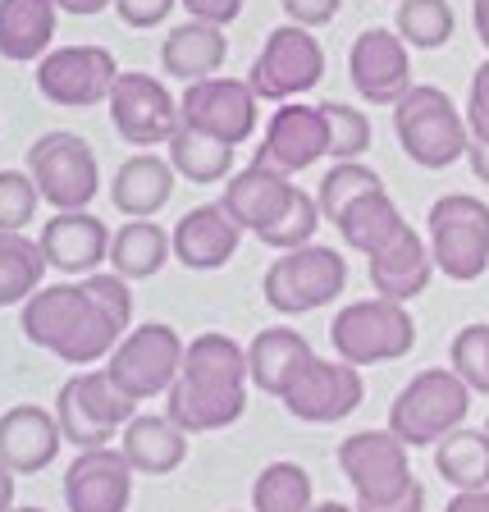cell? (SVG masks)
Wrapping results in <instances>:
<instances>
[{
	"instance_id": "obj_10",
	"label": "cell",
	"mask_w": 489,
	"mask_h": 512,
	"mask_svg": "<svg viewBox=\"0 0 489 512\" xmlns=\"http://www.w3.org/2000/svg\"><path fill=\"white\" fill-rule=\"evenodd\" d=\"M183 348L174 325H138L119 339V348L106 357V375L119 384V394H128L133 403H147V398L170 394V384L183 371Z\"/></svg>"
},
{
	"instance_id": "obj_21",
	"label": "cell",
	"mask_w": 489,
	"mask_h": 512,
	"mask_svg": "<svg viewBox=\"0 0 489 512\" xmlns=\"http://www.w3.org/2000/svg\"><path fill=\"white\" fill-rule=\"evenodd\" d=\"M366 275H371L375 298L389 302H412L421 298L435 279V256H430V243L416 234L412 224H403L389 243L375 256H366Z\"/></svg>"
},
{
	"instance_id": "obj_31",
	"label": "cell",
	"mask_w": 489,
	"mask_h": 512,
	"mask_svg": "<svg viewBox=\"0 0 489 512\" xmlns=\"http://www.w3.org/2000/svg\"><path fill=\"white\" fill-rule=\"evenodd\" d=\"M403 224L407 220H403V211H398V202L384 188H375V192H366V197H357V202L334 220V229L343 234V243H348L352 252L375 256Z\"/></svg>"
},
{
	"instance_id": "obj_18",
	"label": "cell",
	"mask_w": 489,
	"mask_h": 512,
	"mask_svg": "<svg viewBox=\"0 0 489 512\" xmlns=\"http://www.w3.org/2000/svg\"><path fill=\"white\" fill-rule=\"evenodd\" d=\"M320 156H330V124H325V110L302 106V101H284V106L270 115L266 138L256 147L252 165L293 179V174L311 170Z\"/></svg>"
},
{
	"instance_id": "obj_1",
	"label": "cell",
	"mask_w": 489,
	"mask_h": 512,
	"mask_svg": "<svg viewBox=\"0 0 489 512\" xmlns=\"http://www.w3.org/2000/svg\"><path fill=\"white\" fill-rule=\"evenodd\" d=\"M247 348L220 330H206L183 348V371L165 394V416L188 435L229 430L247 412Z\"/></svg>"
},
{
	"instance_id": "obj_22",
	"label": "cell",
	"mask_w": 489,
	"mask_h": 512,
	"mask_svg": "<svg viewBox=\"0 0 489 512\" xmlns=\"http://www.w3.org/2000/svg\"><path fill=\"white\" fill-rule=\"evenodd\" d=\"M64 444V430L55 412L37 403H19L10 412H0V467H10L14 476H37L55 462Z\"/></svg>"
},
{
	"instance_id": "obj_27",
	"label": "cell",
	"mask_w": 489,
	"mask_h": 512,
	"mask_svg": "<svg viewBox=\"0 0 489 512\" xmlns=\"http://www.w3.org/2000/svg\"><path fill=\"white\" fill-rule=\"evenodd\" d=\"M119 453L138 476H170L188 458V430L174 426L170 416H133L119 435Z\"/></svg>"
},
{
	"instance_id": "obj_50",
	"label": "cell",
	"mask_w": 489,
	"mask_h": 512,
	"mask_svg": "<svg viewBox=\"0 0 489 512\" xmlns=\"http://www.w3.org/2000/svg\"><path fill=\"white\" fill-rule=\"evenodd\" d=\"M60 5V14H78V19H92V14H101L106 5H115V0H55Z\"/></svg>"
},
{
	"instance_id": "obj_42",
	"label": "cell",
	"mask_w": 489,
	"mask_h": 512,
	"mask_svg": "<svg viewBox=\"0 0 489 512\" xmlns=\"http://www.w3.org/2000/svg\"><path fill=\"white\" fill-rule=\"evenodd\" d=\"M78 284L87 288V298L106 311L119 330L124 334L133 330V288H128L124 275H115V270H92V275H83Z\"/></svg>"
},
{
	"instance_id": "obj_51",
	"label": "cell",
	"mask_w": 489,
	"mask_h": 512,
	"mask_svg": "<svg viewBox=\"0 0 489 512\" xmlns=\"http://www.w3.org/2000/svg\"><path fill=\"white\" fill-rule=\"evenodd\" d=\"M471 23H476L480 46L489 51V0H471Z\"/></svg>"
},
{
	"instance_id": "obj_53",
	"label": "cell",
	"mask_w": 489,
	"mask_h": 512,
	"mask_svg": "<svg viewBox=\"0 0 489 512\" xmlns=\"http://www.w3.org/2000/svg\"><path fill=\"white\" fill-rule=\"evenodd\" d=\"M311 512H357V508H348V503H339V499H325V503H316Z\"/></svg>"
},
{
	"instance_id": "obj_16",
	"label": "cell",
	"mask_w": 489,
	"mask_h": 512,
	"mask_svg": "<svg viewBox=\"0 0 489 512\" xmlns=\"http://www.w3.org/2000/svg\"><path fill=\"white\" fill-rule=\"evenodd\" d=\"M362 398H366L362 366H348V362H339V357H334V362L311 357L298 380L284 389L279 403L288 407V416H298L307 426H334V421L357 412Z\"/></svg>"
},
{
	"instance_id": "obj_25",
	"label": "cell",
	"mask_w": 489,
	"mask_h": 512,
	"mask_svg": "<svg viewBox=\"0 0 489 512\" xmlns=\"http://www.w3.org/2000/svg\"><path fill=\"white\" fill-rule=\"evenodd\" d=\"M174 179H179V170L170 165V156L138 151V156H128L115 170V179H110V202H115V211L128 215V220H151V215H160L165 202L174 197Z\"/></svg>"
},
{
	"instance_id": "obj_29",
	"label": "cell",
	"mask_w": 489,
	"mask_h": 512,
	"mask_svg": "<svg viewBox=\"0 0 489 512\" xmlns=\"http://www.w3.org/2000/svg\"><path fill=\"white\" fill-rule=\"evenodd\" d=\"M55 0H0V55L14 64L55 51Z\"/></svg>"
},
{
	"instance_id": "obj_40",
	"label": "cell",
	"mask_w": 489,
	"mask_h": 512,
	"mask_svg": "<svg viewBox=\"0 0 489 512\" xmlns=\"http://www.w3.org/2000/svg\"><path fill=\"white\" fill-rule=\"evenodd\" d=\"M448 366L467 380L471 394H489V325H462L448 343Z\"/></svg>"
},
{
	"instance_id": "obj_12",
	"label": "cell",
	"mask_w": 489,
	"mask_h": 512,
	"mask_svg": "<svg viewBox=\"0 0 489 512\" xmlns=\"http://www.w3.org/2000/svg\"><path fill=\"white\" fill-rule=\"evenodd\" d=\"M119 74L124 69L106 46H55L37 60V92L60 110H87L110 101Z\"/></svg>"
},
{
	"instance_id": "obj_43",
	"label": "cell",
	"mask_w": 489,
	"mask_h": 512,
	"mask_svg": "<svg viewBox=\"0 0 489 512\" xmlns=\"http://www.w3.org/2000/svg\"><path fill=\"white\" fill-rule=\"evenodd\" d=\"M467 128L476 142H489V60L471 74V92H467Z\"/></svg>"
},
{
	"instance_id": "obj_19",
	"label": "cell",
	"mask_w": 489,
	"mask_h": 512,
	"mask_svg": "<svg viewBox=\"0 0 489 512\" xmlns=\"http://www.w3.org/2000/svg\"><path fill=\"white\" fill-rule=\"evenodd\" d=\"M133 462L119 448H87L64 471V508L69 512H128L133 503Z\"/></svg>"
},
{
	"instance_id": "obj_15",
	"label": "cell",
	"mask_w": 489,
	"mask_h": 512,
	"mask_svg": "<svg viewBox=\"0 0 489 512\" xmlns=\"http://www.w3.org/2000/svg\"><path fill=\"white\" fill-rule=\"evenodd\" d=\"M106 106H110V124H115V133L128 147H165L183 124L170 87L151 74H138V69L119 74Z\"/></svg>"
},
{
	"instance_id": "obj_48",
	"label": "cell",
	"mask_w": 489,
	"mask_h": 512,
	"mask_svg": "<svg viewBox=\"0 0 489 512\" xmlns=\"http://www.w3.org/2000/svg\"><path fill=\"white\" fill-rule=\"evenodd\" d=\"M444 512H489V490H458Z\"/></svg>"
},
{
	"instance_id": "obj_39",
	"label": "cell",
	"mask_w": 489,
	"mask_h": 512,
	"mask_svg": "<svg viewBox=\"0 0 489 512\" xmlns=\"http://www.w3.org/2000/svg\"><path fill=\"white\" fill-rule=\"evenodd\" d=\"M325 110V124H330V156L334 160H362L371 151L375 128L366 119V110L343 106V101H320Z\"/></svg>"
},
{
	"instance_id": "obj_41",
	"label": "cell",
	"mask_w": 489,
	"mask_h": 512,
	"mask_svg": "<svg viewBox=\"0 0 489 512\" xmlns=\"http://www.w3.org/2000/svg\"><path fill=\"white\" fill-rule=\"evenodd\" d=\"M42 192L28 170H0V234H23L37 220Z\"/></svg>"
},
{
	"instance_id": "obj_46",
	"label": "cell",
	"mask_w": 489,
	"mask_h": 512,
	"mask_svg": "<svg viewBox=\"0 0 489 512\" xmlns=\"http://www.w3.org/2000/svg\"><path fill=\"white\" fill-rule=\"evenodd\" d=\"M183 10L192 14V19H202V23H215V28H229V23L243 14L247 0H179Z\"/></svg>"
},
{
	"instance_id": "obj_3",
	"label": "cell",
	"mask_w": 489,
	"mask_h": 512,
	"mask_svg": "<svg viewBox=\"0 0 489 512\" xmlns=\"http://www.w3.org/2000/svg\"><path fill=\"white\" fill-rule=\"evenodd\" d=\"M394 133L398 147L407 151V160L421 165V170H448V165L467 160L471 147L467 115L444 87L430 83H416L394 106Z\"/></svg>"
},
{
	"instance_id": "obj_32",
	"label": "cell",
	"mask_w": 489,
	"mask_h": 512,
	"mask_svg": "<svg viewBox=\"0 0 489 512\" xmlns=\"http://www.w3.org/2000/svg\"><path fill=\"white\" fill-rule=\"evenodd\" d=\"M165 156H170V165L179 170V179H188V183H224L234 174V147H229V142L206 138V133L183 128V124H179V133L165 142Z\"/></svg>"
},
{
	"instance_id": "obj_7",
	"label": "cell",
	"mask_w": 489,
	"mask_h": 512,
	"mask_svg": "<svg viewBox=\"0 0 489 512\" xmlns=\"http://www.w3.org/2000/svg\"><path fill=\"white\" fill-rule=\"evenodd\" d=\"M435 270L458 284H471L489 270V202L471 192H448L426 215Z\"/></svg>"
},
{
	"instance_id": "obj_6",
	"label": "cell",
	"mask_w": 489,
	"mask_h": 512,
	"mask_svg": "<svg viewBox=\"0 0 489 512\" xmlns=\"http://www.w3.org/2000/svg\"><path fill=\"white\" fill-rule=\"evenodd\" d=\"M334 357L348 366H380L398 362L416 348V320L407 311V302L389 298H362L334 316L330 325Z\"/></svg>"
},
{
	"instance_id": "obj_11",
	"label": "cell",
	"mask_w": 489,
	"mask_h": 512,
	"mask_svg": "<svg viewBox=\"0 0 489 512\" xmlns=\"http://www.w3.org/2000/svg\"><path fill=\"white\" fill-rule=\"evenodd\" d=\"M325 78V46L311 28L298 23H279L266 32V46L256 51L247 83L261 101H293V96L311 92Z\"/></svg>"
},
{
	"instance_id": "obj_49",
	"label": "cell",
	"mask_w": 489,
	"mask_h": 512,
	"mask_svg": "<svg viewBox=\"0 0 489 512\" xmlns=\"http://www.w3.org/2000/svg\"><path fill=\"white\" fill-rule=\"evenodd\" d=\"M467 165H471V174H476L480 183H489V142H476V138H471V147H467Z\"/></svg>"
},
{
	"instance_id": "obj_28",
	"label": "cell",
	"mask_w": 489,
	"mask_h": 512,
	"mask_svg": "<svg viewBox=\"0 0 489 512\" xmlns=\"http://www.w3.org/2000/svg\"><path fill=\"white\" fill-rule=\"evenodd\" d=\"M316 352L302 339L298 330L288 325H275V330H261L252 343H247V371H252V384L270 398H284V389L302 375V366L311 362Z\"/></svg>"
},
{
	"instance_id": "obj_4",
	"label": "cell",
	"mask_w": 489,
	"mask_h": 512,
	"mask_svg": "<svg viewBox=\"0 0 489 512\" xmlns=\"http://www.w3.org/2000/svg\"><path fill=\"white\" fill-rule=\"evenodd\" d=\"M471 389L453 366H430L403 384V394L389 403V430L407 448H435L453 430L467 426Z\"/></svg>"
},
{
	"instance_id": "obj_37",
	"label": "cell",
	"mask_w": 489,
	"mask_h": 512,
	"mask_svg": "<svg viewBox=\"0 0 489 512\" xmlns=\"http://www.w3.org/2000/svg\"><path fill=\"white\" fill-rule=\"evenodd\" d=\"M375 188H384V179L366 160H334V170L320 179L316 202H320V211H325V220L334 224L357 197H366V192H375Z\"/></svg>"
},
{
	"instance_id": "obj_52",
	"label": "cell",
	"mask_w": 489,
	"mask_h": 512,
	"mask_svg": "<svg viewBox=\"0 0 489 512\" xmlns=\"http://www.w3.org/2000/svg\"><path fill=\"white\" fill-rule=\"evenodd\" d=\"M19 503H14V471L0 467V512H14Z\"/></svg>"
},
{
	"instance_id": "obj_24",
	"label": "cell",
	"mask_w": 489,
	"mask_h": 512,
	"mask_svg": "<svg viewBox=\"0 0 489 512\" xmlns=\"http://www.w3.org/2000/svg\"><path fill=\"white\" fill-rule=\"evenodd\" d=\"M293 192H298V183H288L284 174L261 170V165H247V170H238V174H229V179H224L220 206L234 215L243 234L261 238L270 224L288 211Z\"/></svg>"
},
{
	"instance_id": "obj_44",
	"label": "cell",
	"mask_w": 489,
	"mask_h": 512,
	"mask_svg": "<svg viewBox=\"0 0 489 512\" xmlns=\"http://www.w3.org/2000/svg\"><path fill=\"white\" fill-rule=\"evenodd\" d=\"M179 0H115V14L124 28H160L174 14Z\"/></svg>"
},
{
	"instance_id": "obj_2",
	"label": "cell",
	"mask_w": 489,
	"mask_h": 512,
	"mask_svg": "<svg viewBox=\"0 0 489 512\" xmlns=\"http://www.w3.org/2000/svg\"><path fill=\"white\" fill-rule=\"evenodd\" d=\"M19 330L28 343L55 352L69 366H92L119 348L124 330L87 298L83 284H46L19 311Z\"/></svg>"
},
{
	"instance_id": "obj_17",
	"label": "cell",
	"mask_w": 489,
	"mask_h": 512,
	"mask_svg": "<svg viewBox=\"0 0 489 512\" xmlns=\"http://www.w3.org/2000/svg\"><path fill=\"white\" fill-rule=\"evenodd\" d=\"M412 46L394 28H366L348 51V78L366 106L394 110L412 92Z\"/></svg>"
},
{
	"instance_id": "obj_14",
	"label": "cell",
	"mask_w": 489,
	"mask_h": 512,
	"mask_svg": "<svg viewBox=\"0 0 489 512\" xmlns=\"http://www.w3.org/2000/svg\"><path fill=\"white\" fill-rule=\"evenodd\" d=\"M412 448L394 430H357L339 444V471L348 476L357 503H384L412 485Z\"/></svg>"
},
{
	"instance_id": "obj_38",
	"label": "cell",
	"mask_w": 489,
	"mask_h": 512,
	"mask_svg": "<svg viewBox=\"0 0 489 512\" xmlns=\"http://www.w3.org/2000/svg\"><path fill=\"white\" fill-rule=\"evenodd\" d=\"M320 220H325L320 202L311 197L307 188H298V192H293V202H288V211L279 215L275 224H270L266 234H261V243L275 247V252H293V247H307V243H316Z\"/></svg>"
},
{
	"instance_id": "obj_23",
	"label": "cell",
	"mask_w": 489,
	"mask_h": 512,
	"mask_svg": "<svg viewBox=\"0 0 489 512\" xmlns=\"http://www.w3.org/2000/svg\"><path fill=\"white\" fill-rule=\"evenodd\" d=\"M174 234V261L188 270H220L238 256V243H243V229L220 202H202L192 206L179 224L170 229Z\"/></svg>"
},
{
	"instance_id": "obj_45",
	"label": "cell",
	"mask_w": 489,
	"mask_h": 512,
	"mask_svg": "<svg viewBox=\"0 0 489 512\" xmlns=\"http://www.w3.org/2000/svg\"><path fill=\"white\" fill-rule=\"evenodd\" d=\"M284 5V19L288 23H298V28H325V23L339 19L343 10V0H279Z\"/></svg>"
},
{
	"instance_id": "obj_26",
	"label": "cell",
	"mask_w": 489,
	"mask_h": 512,
	"mask_svg": "<svg viewBox=\"0 0 489 512\" xmlns=\"http://www.w3.org/2000/svg\"><path fill=\"white\" fill-rule=\"evenodd\" d=\"M229 60V37L224 28L215 23H202V19H188L179 28L165 32L160 42V64L165 74L179 78V83H202V78H215Z\"/></svg>"
},
{
	"instance_id": "obj_35",
	"label": "cell",
	"mask_w": 489,
	"mask_h": 512,
	"mask_svg": "<svg viewBox=\"0 0 489 512\" xmlns=\"http://www.w3.org/2000/svg\"><path fill=\"white\" fill-rule=\"evenodd\" d=\"M311 471L302 462H270L252 480V512H311Z\"/></svg>"
},
{
	"instance_id": "obj_5",
	"label": "cell",
	"mask_w": 489,
	"mask_h": 512,
	"mask_svg": "<svg viewBox=\"0 0 489 512\" xmlns=\"http://www.w3.org/2000/svg\"><path fill=\"white\" fill-rule=\"evenodd\" d=\"M138 416V403L119 394V384L101 371H78L60 384L55 394V421L64 430V444H74L78 453L87 448H110V439L124 435V426Z\"/></svg>"
},
{
	"instance_id": "obj_36",
	"label": "cell",
	"mask_w": 489,
	"mask_h": 512,
	"mask_svg": "<svg viewBox=\"0 0 489 512\" xmlns=\"http://www.w3.org/2000/svg\"><path fill=\"white\" fill-rule=\"evenodd\" d=\"M394 32L416 51H439L458 32V14L448 0H398Z\"/></svg>"
},
{
	"instance_id": "obj_13",
	"label": "cell",
	"mask_w": 489,
	"mask_h": 512,
	"mask_svg": "<svg viewBox=\"0 0 489 512\" xmlns=\"http://www.w3.org/2000/svg\"><path fill=\"white\" fill-rule=\"evenodd\" d=\"M183 128H197L206 138H220L229 147H243L256 133V115H261V96L252 92L247 78H202L188 83L179 96Z\"/></svg>"
},
{
	"instance_id": "obj_33",
	"label": "cell",
	"mask_w": 489,
	"mask_h": 512,
	"mask_svg": "<svg viewBox=\"0 0 489 512\" xmlns=\"http://www.w3.org/2000/svg\"><path fill=\"white\" fill-rule=\"evenodd\" d=\"M46 256L37 238L0 234V307H23V302L46 288Z\"/></svg>"
},
{
	"instance_id": "obj_20",
	"label": "cell",
	"mask_w": 489,
	"mask_h": 512,
	"mask_svg": "<svg viewBox=\"0 0 489 512\" xmlns=\"http://www.w3.org/2000/svg\"><path fill=\"white\" fill-rule=\"evenodd\" d=\"M110 238L115 234L106 229V220H96L92 211H55L42 224L37 243H42V256L51 270L83 279L92 270H101V261H110Z\"/></svg>"
},
{
	"instance_id": "obj_47",
	"label": "cell",
	"mask_w": 489,
	"mask_h": 512,
	"mask_svg": "<svg viewBox=\"0 0 489 512\" xmlns=\"http://www.w3.org/2000/svg\"><path fill=\"white\" fill-rule=\"evenodd\" d=\"M357 512H426V485L421 480H412L403 494H394V499L384 503H352Z\"/></svg>"
},
{
	"instance_id": "obj_54",
	"label": "cell",
	"mask_w": 489,
	"mask_h": 512,
	"mask_svg": "<svg viewBox=\"0 0 489 512\" xmlns=\"http://www.w3.org/2000/svg\"><path fill=\"white\" fill-rule=\"evenodd\" d=\"M14 512H46V508H14Z\"/></svg>"
},
{
	"instance_id": "obj_8",
	"label": "cell",
	"mask_w": 489,
	"mask_h": 512,
	"mask_svg": "<svg viewBox=\"0 0 489 512\" xmlns=\"http://www.w3.org/2000/svg\"><path fill=\"white\" fill-rule=\"evenodd\" d=\"M343 288H348V261L325 243L279 252L261 279V293L279 316H307L316 307H330Z\"/></svg>"
},
{
	"instance_id": "obj_55",
	"label": "cell",
	"mask_w": 489,
	"mask_h": 512,
	"mask_svg": "<svg viewBox=\"0 0 489 512\" xmlns=\"http://www.w3.org/2000/svg\"><path fill=\"white\" fill-rule=\"evenodd\" d=\"M485 435H489V416H485Z\"/></svg>"
},
{
	"instance_id": "obj_30",
	"label": "cell",
	"mask_w": 489,
	"mask_h": 512,
	"mask_svg": "<svg viewBox=\"0 0 489 512\" xmlns=\"http://www.w3.org/2000/svg\"><path fill=\"white\" fill-rule=\"evenodd\" d=\"M165 261H174V234H165L156 220H128L110 238V270L124 275L128 284L160 275Z\"/></svg>"
},
{
	"instance_id": "obj_34",
	"label": "cell",
	"mask_w": 489,
	"mask_h": 512,
	"mask_svg": "<svg viewBox=\"0 0 489 512\" xmlns=\"http://www.w3.org/2000/svg\"><path fill=\"white\" fill-rule=\"evenodd\" d=\"M435 471L453 490H489V435L485 430H453L435 444Z\"/></svg>"
},
{
	"instance_id": "obj_9",
	"label": "cell",
	"mask_w": 489,
	"mask_h": 512,
	"mask_svg": "<svg viewBox=\"0 0 489 512\" xmlns=\"http://www.w3.org/2000/svg\"><path fill=\"white\" fill-rule=\"evenodd\" d=\"M28 174L42 192L51 211H87L92 197L101 192V170H96V151L87 138L55 128L28 147Z\"/></svg>"
}]
</instances>
